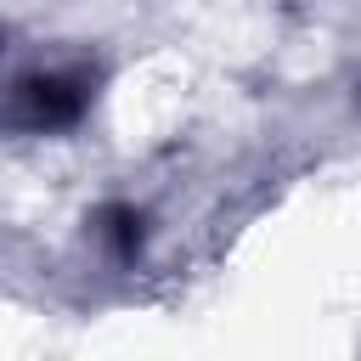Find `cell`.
Segmentation results:
<instances>
[{
  "label": "cell",
  "mask_w": 361,
  "mask_h": 361,
  "mask_svg": "<svg viewBox=\"0 0 361 361\" xmlns=\"http://www.w3.org/2000/svg\"><path fill=\"white\" fill-rule=\"evenodd\" d=\"M85 113V85L68 73H28L11 90V124L23 130H56Z\"/></svg>",
  "instance_id": "cell-1"
}]
</instances>
